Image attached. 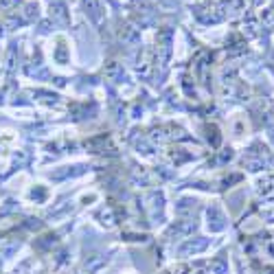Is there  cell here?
Here are the masks:
<instances>
[{"instance_id":"1","label":"cell","mask_w":274,"mask_h":274,"mask_svg":"<svg viewBox=\"0 0 274 274\" xmlns=\"http://www.w3.org/2000/svg\"><path fill=\"white\" fill-rule=\"evenodd\" d=\"M55 11V18H60V20H66V14H64V7L62 5H55V7H50V14Z\"/></svg>"},{"instance_id":"2","label":"cell","mask_w":274,"mask_h":274,"mask_svg":"<svg viewBox=\"0 0 274 274\" xmlns=\"http://www.w3.org/2000/svg\"><path fill=\"white\" fill-rule=\"evenodd\" d=\"M14 5H18V0H0V9L3 11H9Z\"/></svg>"}]
</instances>
